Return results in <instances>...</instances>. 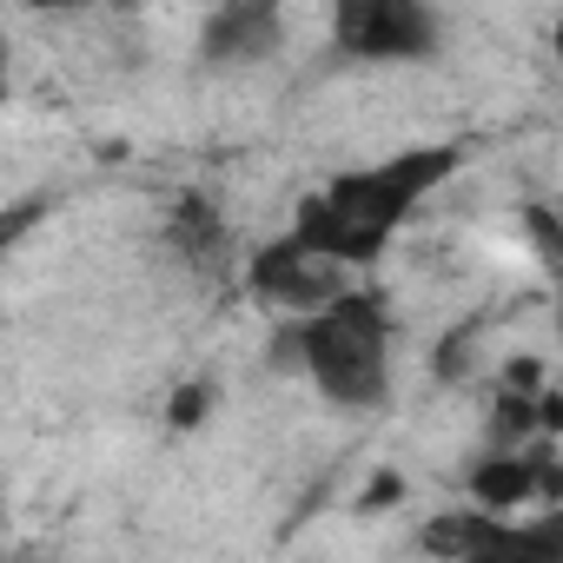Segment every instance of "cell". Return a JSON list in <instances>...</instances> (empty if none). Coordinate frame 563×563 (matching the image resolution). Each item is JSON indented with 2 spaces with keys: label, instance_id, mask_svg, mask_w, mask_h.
<instances>
[{
  "label": "cell",
  "instance_id": "obj_1",
  "mask_svg": "<svg viewBox=\"0 0 563 563\" xmlns=\"http://www.w3.org/2000/svg\"><path fill=\"white\" fill-rule=\"evenodd\" d=\"M451 173H457V146H411V153H391L378 166L339 173L332 186L299 199L292 239L332 265H372L398 239V225L418 212V199H431Z\"/></svg>",
  "mask_w": 563,
  "mask_h": 563
},
{
  "label": "cell",
  "instance_id": "obj_2",
  "mask_svg": "<svg viewBox=\"0 0 563 563\" xmlns=\"http://www.w3.org/2000/svg\"><path fill=\"white\" fill-rule=\"evenodd\" d=\"M286 352L339 411H378L391 398V312L378 292H345L339 306L299 319Z\"/></svg>",
  "mask_w": 563,
  "mask_h": 563
},
{
  "label": "cell",
  "instance_id": "obj_3",
  "mask_svg": "<svg viewBox=\"0 0 563 563\" xmlns=\"http://www.w3.org/2000/svg\"><path fill=\"white\" fill-rule=\"evenodd\" d=\"M438 14L418 0H339L332 8V41L345 60L398 67V60H431L438 54Z\"/></svg>",
  "mask_w": 563,
  "mask_h": 563
},
{
  "label": "cell",
  "instance_id": "obj_4",
  "mask_svg": "<svg viewBox=\"0 0 563 563\" xmlns=\"http://www.w3.org/2000/svg\"><path fill=\"white\" fill-rule=\"evenodd\" d=\"M245 286H252V299H265V306H278V312H299V319H312V312H325V306H339V299L352 292V286H345V265L319 258V252L299 245L292 232L252 258Z\"/></svg>",
  "mask_w": 563,
  "mask_h": 563
},
{
  "label": "cell",
  "instance_id": "obj_5",
  "mask_svg": "<svg viewBox=\"0 0 563 563\" xmlns=\"http://www.w3.org/2000/svg\"><path fill=\"white\" fill-rule=\"evenodd\" d=\"M278 41H286L278 8H265V0H232V8H219L206 21L199 54H206V67H252V60L278 54Z\"/></svg>",
  "mask_w": 563,
  "mask_h": 563
},
{
  "label": "cell",
  "instance_id": "obj_6",
  "mask_svg": "<svg viewBox=\"0 0 563 563\" xmlns=\"http://www.w3.org/2000/svg\"><path fill=\"white\" fill-rule=\"evenodd\" d=\"M464 484L484 510H510V504H530L537 490H563V464H550L543 451H497V457L471 464Z\"/></svg>",
  "mask_w": 563,
  "mask_h": 563
},
{
  "label": "cell",
  "instance_id": "obj_7",
  "mask_svg": "<svg viewBox=\"0 0 563 563\" xmlns=\"http://www.w3.org/2000/svg\"><path fill=\"white\" fill-rule=\"evenodd\" d=\"M464 563H563V510H543L530 523H497Z\"/></svg>",
  "mask_w": 563,
  "mask_h": 563
},
{
  "label": "cell",
  "instance_id": "obj_8",
  "mask_svg": "<svg viewBox=\"0 0 563 563\" xmlns=\"http://www.w3.org/2000/svg\"><path fill=\"white\" fill-rule=\"evenodd\" d=\"M490 530H497V517H484V510H444V517L424 523V550L444 556V563H464Z\"/></svg>",
  "mask_w": 563,
  "mask_h": 563
},
{
  "label": "cell",
  "instance_id": "obj_9",
  "mask_svg": "<svg viewBox=\"0 0 563 563\" xmlns=\"http://www.w3.org/2000/svg\"><path fill=\"white\" fill-rule=\"evenodd\" d=\"M173 245H179V252H192L199 265H212V258H219V245H225V232H219V219H212V206H199V199H186V206L173 212Z\"/></svg>",
  "mask_w": 563,
  "mask_h": 563
},
{
  "label": "cell",
  "instance_id": "obj_10",
  "mask_svg": "<svg viewBox=\"0 0 563 563\" xmlns=\"http://www.w3.org/2000/svg\"><path fill=\"white\" fill-rule=\"evenodd\" d=\"M523 232H530V245L543 252L550 278H556V286H563V219H556L550 206H523Z\"/></svg>",
  "mask_w": 563,
  "mask_h": 563
},
{
  "label": "cell",
  "instance_id": "obj_11",
  "mask_svg": "<svg viewBox=\"0 0 563 563\" xmlns=\"http://www.w3.org/2000/svg\"><path fill=\"white\" fill-rule=\"evenodd\" d=\"M206 398H212L206 385H186V391H179V405H173V424H192V418L206 411Z\"/></svg>",
  "mask_w": 563,
  "mask_h": 563
},
{
  "label": "cell",
  "instance_id": "obj_12",
  "mask_svg": "<svg viewBox=\"0 0 563 563\" xmlns=\"http://www.w3.org/2000/svg\"><path fill=\"white\" fill-rule=\"evenodd\" d=\"M556 54H563V21H556Z\"/></svg>",
  "mask_w": 563,
  "mask_h": 563
}]
</instances>
